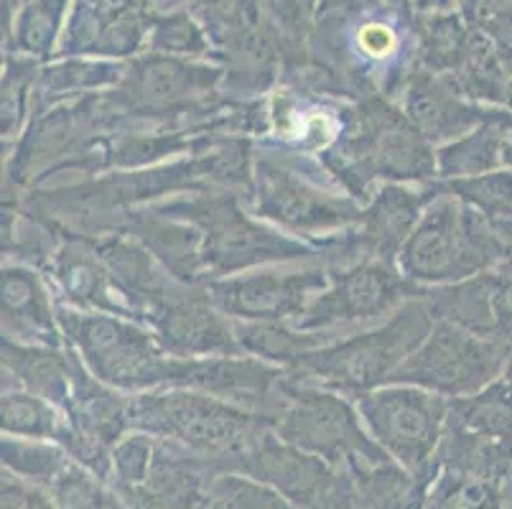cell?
I'll return each instance as SVG.
<instances>
[{
    "instance_id": "14",
    "label": "cell",
    "mask_w": 512,
    "mask_h": 509,
    "mask_svg": "<svg viewBox=\"0 0 512 509\" xmlns=\"http://www.w3.org/2000/svg\"><path fill=\"white\" fill-rule=\"evenodd\" d=\"M230 471L271 487L296 509H339L355 497L352 474L268 431Z\"/></svg>"
},
{
    "instance_id": "2",
    "label": "cell",
    "mask_w": 512,
    "mask_h": 509,
    "mask_svg": "<svg viewBox=\"0 0 512 509\" xmlns=\"http://www.w3.org/2000/svg\"><path fill=\"white\" fill-rule=\"evenodd\" d=\"M362 207L319 158L255 143L250 212L263 222L324 250L360 219Z\"/></svg>"
},
{
    "instance_id": "23",
    "label": "cell",
    "mask_w": 512,
    "mask_h": 509,
    "mask_svg": "<svg viewBox=\"0 0 512 509\" xmlns=\"http://www.w3.org/2000/svg\"><path fill=\"white\" fill-rule=\"evenodd\" d=\"M3 390L34 392L49 403L67 408L69 390V347H34L3 339Z\"/></svg>"
},
{
    "instance_id": "32",
    "label": "cell",
    "mask_w": 512,
    "mask_h": 509,
    "mask_svg": "<svg viewBox=\"0 0 512 509\" xmlns=\"http://www.w3.org/2000/svg\"><path fill=\"white\" fill-rule=\"evenodd\" d=\"M0 456L3 471L41 489H49L77 461L62 443L16 436H3Z\"/></svg>"
},
{
    "instance_id": "20",
    "label": "cell",
    "mask_w": 512,
    "mask_h": 509,
    "mask_svg": "<svg viewBox=\"0 0 512 509\" xmlns=\"http://www.w3.org/2000/svg\"><path fill=\"white\" fill-rule=\"evenodd\" d=\"M220 474L207 459L158 438L146 484L123 497L128 509H204L212 479Z\"/></svg>"
},
{
    "instance_id": "6",
    "label": "cell",
    "mask_w": 512,
    "mask_h": 509,
    "mask_svg": "<svg viewBox=\"0 0 512 509\" xmlns=\"http://www.w3.org/2000/svg\"><path fill=\"white\" fill-rule=\"evenodd\" d=\"M434 324L436 316L431 314L428 303L421 296H413L380 324L339 336L337 342L304 354L288 370L355 398L362 392L390 385L395 372L421 347Z\"/></svg>"
},
{
    "instance_id": "33",
    "label": "cell",
    "mask_w": 512,
    "mask_h": 509,
    "mask_svg": "<svg viewBox=\"0 0 512 509\" xmlns=\"http://www.w3.org/2000/svg\"><path fill=\"white\" fill-rule=\"evenodd\" d=\"M69 0H23L13 21V51L26 59H49L62 41Z\"/></svg>"
},
{
    "instance_id": "41",
    "label": "cell",
    "mask_w": 512,
    "mask_h": 509,
    "mask_svg": "<svg viewBox=\"0 0 512 509\" xmlns=\"http://www.w3.org/2000/svg\"><path fill=\"white\" fill-rule=\"evenodd\" d=\"M319 3L321 0H260L265 18L286 41L288 59L306 49V41L314 31Z\"/></svg>"
},
{
    "instance_id": "17",
    "label": "cell",
    "mask_w": 512,
    "mask_h": 509,
    "mask_svg": "<svg viewBox=\"0 0 512 509\" xmlns=\"http://www.w3.org/2000/svg\"><path fill=\"white\" fill-rule=\"evenodd\" d=\"M46 273L57 293V303L62 306L125 316V319L146 324L141 303L120 286L118 278L102 263L95 242L87 237L64 235Z\"/></svg>"
},
{
    "instance_id": "26",
    "label": "cell",
    "mask_w": 512,
    "mask_h": 509,
    "mask_svg": "<svg viewBox=\"0 0 512 509\" xmlns=\"http://www.w3.org/2000/svg\"><path fill=\"white\" fill-rule=\"evenodd\" d=\"M0 428L3 436L39 438L62 443L69 454L77 448V433L72 420L59 405L26 390H3L0 400Z\"/></svg>"
},
{
    "instance_id": "1",
    "label": "cell",
    "mask_w": 512,
    "mask_h": 509,
    "mask_svg": "<svg viewBox=\"0 0 512 509\" xmlns=\"http://www.w3.org/2000/svg\"><path fill=\"white\" fill-rule=\"evenodd\" d=\"M319 161L362 204L383 184L439 181L436 148L388 97L349 100L342 135Z\"/></svg>"
},
{
    "instance_id": "28",
    "label": "cell",
    "mask_w": 512,
    "mask_h": 509,
    "mask_svg": "<svg viewBox=\"0 0 512 509\" xmlns=\"http://www.w3.org/2000/svg\"><path fill=\"white\" fill-rule=\"evenodd\" d=\"M235 334L242 352L281 367H293L304 354L339 339L329 331H301L283 321H235Z\"/></svg>"
},
{
    "instance_id": "8",
    "label": "cell",
    "mask_w": 512,
    "mask_h": 509,
    "mask_svg": "<svg viewBox=\"0 0 512 509\" xmlns=\"http://www.w3.org/2000/svg\"><path fill=\"white\" fill-rule=\"evenodd\" d=\"M57 316L64 342L105 385L125 395L181 385L186 359L166 352L151 326L62 303H57Z\"/></svg>"
},
{
    "instance_id": "11",
    "label": "cell",
    "mask_w": 512,
    "mask_h": 509,
    "mask_svg": "<svg viewBox=\"0 0 512 509\" xmlns=\"http://www.w3.org/2000/svg\"><path fill=\"white\" fill-rule=\"evenodd\" d=\"M413 291L416 286L403 278L395 263L362 260L332 270L329 286L311 298L291 326L347 336L393 316L408 298H413Z\"/></svg>"
},
{
    "instance_id": "30",
    "label": "cell",
    "mask_w": 512,
    "mask_h": 509,
    "mask_svg": "<svg viewBox=\"0 0 512 509\" xmlns=\"http://www.w3.org/2000/svg\"><path fill=\"white\" fill-rule=\"evenodd\" d=\"M449 79L456 84V90L472 102L487 107H505V90L507 82H510V72L502 64L492 41L477 26H472V36H469V46L462 64Z\"/></svg>"
},
{
    "instance_id": "21",
    "label": "cell",
    "mask_w": 512,
    "mask_h": 509,
    "mask_svg": "<svg viewBox=\"0 0 512 509\" xmlns=\"http://www.w3.org/2000/svg\"><path fill=\"white\" fill-rule=\"evenodd\" d=\"M123 235L141 242L179 283H186V286H207L209 283L202 237H199L197 227H192L189 222L164 217L151 209H136L125 222Z\"/></svg>"
},
{
    "instance_id": "39",
    "label": "cell",
    "mask_w": 512,
    "mask_h": 509,
    "mask_svg": "<svg viewBox=\"0 0 512 509\" xmlns=\"http://www.w3.org/2000/svg\"><path fill=\"white\" fill-rule=\"evenodd\" d=\"M39 69L29 62L11 59L3 74V112H0V135L3 146L13 148L21 140L23 130L29 125L31 105H34V84Z\"/></svg>"
},
{
    "instance_id": "24",
    "label": "cell",
    "mask_w": 512,
    "mask_h": 509,
    "mask_svg": "<svg viewBox=\"0 0 512 509\" xmlns=\"http://www.w3.org/2000/svg\"><path fill=\"white\" fill-rule=\"evenodd\" d=\"M512 133V112L507 107H492L490 115L462 138L436 148L439 181L472 179L502 168V153Z\"/></svg>"
},
{
    "instance_id": "10",
    "label": "cell",
    "mask_w": 512,
    "mask_h": 509,
    "mask_svg": "<svg viewBox=\"0 0 512 509\" xmlns=\"http://www.w3.org/2000/svg\"><path fill=\"white\" fill-rule=\"evenodd\" d=\"M512 354L505 344L436 319L421 347L395 372L393 382L436 392L441 398H469L507 370Z\"/></svg>"
},
{
    "instance_id": "44",
    "label": "cell",
    "mask_w": 512,
    "mask_h": 509,
    "mask_svg": "<svg viewBox=\"0 0 512 509\" xmlns=\"http://www.w3.org/2000/svg\"><path fill=\"white\" fill-rule=\"evenodd\" d=\"M0 509H59L49 492L34 484L23 482L18 476L3 471L0 482Z\"/></svg>"
},
{
    "instance_id": "50",
    "label": "cell",
    "mask_w": 512,
    "mask_h": 509,
    "mask_svg": "<svg viewBox=\"0 0 512 509\" xmlns=\"http://www.w3.org/2000/svg\"><path fill=\"white\" fill-rule=\"evenodd\" d=\"M421 509H426V507H421Z\"/></svg>"
},
{
    "instance_id": "25",
    "label": "cell",
    "mask_w": 512,
    "mask_h": 509,
    "mask_svg": "<svg viewBox=\"0 0 512 509\" xmlns=\"http://www.w3.org/2000/svg\"><path fill=\"white\" fill-rule=\"evenodd\" d=\"M413 296H421L436 319L451 321L474 334L495 339V270L449 286H416Z\"/></svg>"
},
{
    "instance_id": "46",
    "label": "cell",
    "mask_w": 512,
    "mask_h": 509,
    "mask_svg": "<svg viewBox=\"0 0 512 509\" xmlns=\"http://www.w3.org/2000/svg\"><path fill=\"white\" fill-rule=\"evenodd\" d=\"M454 3H459V0H436V8H439V11H451Z\"/></svg>"
},
{
    "instance_id": "31",
    "label": "cell",
    "mask_w": 512,
    "mask_h": 509,
    "mask_svg": "<svg viewBox=\"0 0 512 509\" xmlns=\"http://www.w3.org/2000/svg\"><path fill=\"white\" fill-rule=\"evenodd\" d=\"M148 8L151 13L189 11L197 16L214 44V59H217V49L227 44L232 36L265 21L260 0H148Z\"/></svg>"
},
{
    "instance_id": "47",
    "label": "cell",
    "mask_w": 512,
    "mask_h": 509,
    "mask_svg": "<svg viewBox=\"0 0 512 509\" xmlns=\"http://www.w3.org/2000/svg\"><path fill=\"white\" fill-rule=\"evenodd\" d=\"M505 107L512 112V77L510 82H507V90H505Z\"/></svg>"
},
{
    "instance_id": "48",
    "label": "cell",
    "mask_w": 512,
    "mask_h": 509,
    "mask_svg": "<svg viewBox=\"0 0 512 509\" xmlns=\"http://www.w3.org/2000/svg\"><path fill=\"white\" fill-rule=\"evenodd\" d=\"M388 3H393V6H406V8H411V0H388Z\"/></svg>"
},
{
    "instance_id": "12",
    "label": "cell",
    "mask_w": 512,
    "mask_h": 509,
    "mask_svg": "<svg viewBox=\"0 0 512 509\" xmlns=\"http://www.w3.org/2000/svg\"><path fill=\"white\" fill-rule=\"evenodd\" d=\"M332 268L324 260L278 263L209 280L212 303L232 321H283L291 324L329 286Z\"/></svg>"
},
{
    "instance_id": "18",
    "label": "cell",
    "mask_w": 512,
    "mask_h": 509,
    "mask_svg": "<svg viewBox=\"0 0 512 509\" xmlns=\"http://www.w3.org/2000/svg\"><path fill=\"white\" fill-rule=\"evenodd\" d=\"M400 110L406 112L413 128L434 148L446 146L477 128L492 107L472 102L456 90V84L444 74L416 69L398 97Z\"/></svg>"
},
{
    "instance_id": "13",
    "label": "cell",
    "mask_w": 512,
    "mask_h": 509,
    "mask_svg": "<svg viewBox=\"0 0 512 509\" xmlns=\"http://www.w3.org/2000/svg\"><path fill=\"white\" fill-rule=\"evenodd\" d=\"M436 194L439 181L377 186L362 207L360 219L324 245V260L329 268L339 270L362 260L398 263L400 250Z\"/></svg>"
},
{
    "instance_id": "9",
    "label": "cell",
    "mask_w": 512,
    "mask_h": 509,
    "mask_svg": "<svg viewBox=\"0 0 512 509\" xmlns=\"http://www.w3.org/2000/svg\"><path fill=\"white\" fill-rule=\"evenodd\" d=\"M357 413L372 441L390 461L428 487L436 474V454L449 418V398L413 385H390L355 395Z\"/></svg>"
},
{
    "instance_id": "45",
    "label": "cell",
    "mask_w": 512,
    "mask_h": 509,
    "mask_svg": "<svg viewBox=\"0 0 512 509\" xmlns=\"http://www.w3.org/2000/svg\"><path fill=\"white\" fill-rule=\"evenodd\" d=\"M479 3H482V0H459L456 6H459V11H462V16L467 18V21H472V16H474V11L479 8Z\"/></svg>"
},
{
    "instance_id": "43",
    "label": "cell",
    "mask_w": 512,
    "mask_h": 509,
    "mask_svg": "<svg viewBox=\"0 0 512 509\" xmlns=\"http://www.w3.org/2000/svg\"><path fill=\"white\" fill-rule=\"evenodd\" d=\"M500 224L507 232V252L495 268V339L512 354V219Z\"/></svg>"
},
{
    "instance_id": "38",
    "label": "cell",
    "mask_w": 512,
    "mask_h": 509,
    "mask_svg": "<svg viewBox=\"0 0 512 509\" xmlns=\"http://www.w3.org/2000/svg\"><path fill=\"white\" fill-rule=\"evenodd\" d=\"M49 497L57 502L59 509H118L125 507L123 499L115 494V489L107 484V479H102L100 474H95L92 469H87L85 464L74 461L57 482L51 484Z\"/></svg>"
},
{
    "instance_id": "40",
    "label": "cell",
    "mask_w": 512,
    "mask_h": 509,
    "mask_svg": "<svg viewBox=\"0 0 512 509\" xmlns=\"http://www.w3.org/2000/svg\"><path fill=\"white\" fill-rule=\"evenodd\" d=\"M204 509H296L271 487L245 474L220 471L212 479Z\"/></svg>"
},
{
    "instance_id": "35",
    "label": "cell",
    "mask_w": 512,
    "mask_h": 509,
    "mask_svg": "<svg viewBox=\"0 0 512 509\" xmlns=\"http://www.w3.org/2000/svg\"><path fill=\"white\" fill-rule=\"evenodd\" d=\"M146 49L153 54L181 56V59H207L214 56V44L207 28L189 11L151 13Z\"/></svg>"
},
{
    "instance_id": "22",
    "label": "cell",
    "mask_w": 512,
    "mask_h": 509,
    "mask_svg": "<svg viewBox=\"0 0 512 509\" xmlns=\"http://www.w3.org/2000/svg\"><path fill=\"white\" fill-rule=\"evenodd\" d=\"M128 62L115 59H90V56H67L62 62L41 67L34 84L31 118L64 102L100 95L118 87L125 77Z\"/></svg>"
},
{
    "instance_id": "3",
    "label": "cell",
    "mask_w": 512,
    "mask_h": 509,
    "mask_svg": "<svg viewBox=\"0 0 512 509\" xmlns=\"http://www.w3.org/2000/svg\"><path fill=\"white\" fill-rule=\"evenodd\" d=\"M242 202L245 199L232 191L209 189L171 196L141 209H151L197 227L209 280L265 268V265L324 260L321 247L263 222L242 207Z\"/></svg>"
},
{
    "instance_id": "19",
    "label": "cell",
    "mask_w": 512,
    "mask_h": 509,
    "mask_svg": "<svg viewBox=\"0 0 512 509\" xmlns=\"http://www.w3.org/2000/svg\"><path fill=\"white\" fill-rule=\"evenodd\" d=\"M3 339L34 347H67L49 278L39 268L3 263Z\"/></svg>"
},
{
    "instance_id": "7",
    "label": "cell",
    "mask_w": 512,
    "mask_h": 509,
    "mask_svg": "<svg viewBox=\"0 0 512 509\" xmlns=\"http://www.w3.org/2000/svg\"><path fill=\"white\" fill-rule=\"evenodd\" d=\"M271 428L291 446L352 476L390 464V456L367 433L355 400L293 370L281 382Z\"/></svg>"
},
{
    "instance_id": "16",
    "label": "cell",
    "mask_w": 512,
    "mask_h": 509,
    "mask_svg": "<svg viewBox=\"0 0 512 509\" xmlns=\"http://www.w3.org/2000/svg\"><path fill=\"white\" fill-rule=\"evenodd\" d=\"M59 54L102 56L120 62L146 46L151 13L148 0H74Z\"/></svg>"
},
{
    "instance_id": "37",
    "label": "cell",
    "mask_w": 512,
    "mask_h": 509,
    "mask_svg": "<svg viewBox=\"0 0 512 509\" xmlns=\"http://www.w3.org/2000/svg\"><path fill=\"white\" fill-rule=\"evenodd\" d=\"M158 438L143 431H128L110 451V487L120 499L143 487L156 459Z\"/></svg>"
},
{
    "instance_id": "36",
    "label": "cell",
    "mask_w": 512,
    "mask_h": 509,
    "mask_svg": "<svg viewBox=\"0 0 512 509\" xmlns=\"http://www.w3.org/2000/svg\"><path fill=\"white\" fill-rule=\"evenodd\" d=\"M439 186L456 199L472 204L492 222H505L512 219V168L502 166L490 171V174H479L472 179H456V181H439Z\"/></svg>"
},
{
    "instance_id": "5",
    "label": "cell",
    "mask_w": 512,
    "mask_h": 509,
    "mask_svg": "<svg viewBox=\"0 0 512 509\" xmlns=\"http://www.w3.org/2000/svg\"><path fill=\"white\" fill-rule=\"evenodd\" d=\"M505 252V227L439 186L395 265L418 288L449 286L495 270Z\"/></svg>"
},
{
    "instance_id": "27",
    "label": "cell",
    "mask_w": 512,
    "mask_h": 509,
    "mask_svg": "<svg viewBox=\"0 0 512 509\" xmlns=\"http://www.w3.org/2000/svg\"><path fill=\"white\" fill-rule=\"evenodd\" d=\"M446 423L512 446V359L495 382L449 405Z\"/></svg>"
},
{
    "instance_id": "34",
    "label": "cell",
    "mask_w": 512,
    "mask_h": 509,
    "mask_svg": "<svg viewBox=\"0 0 512 509\" xmlns=\"http://www.w3.org/2000/svg\"><path fill=\"white\" fill-rule=\"evenodd\" d=\"M502 484L462 471L439 469L423 494L426 509H505Z\"/></svg>"
},
{
    "instance_id": "29",
    "label": "cell",
    "mask_w": 512,
    "mask_h": 509,
    "mask_svg": "<svg viewBox=\"0 0 512 509\" xmlns=\"http://www.w3.org/2000/svg\"><path fill=\"white\" fill-rule=\"evenodd\" d=\"M416 31L418 69L451 77L467 54L472 23L462 16V11H439L436 8V11L416 16Z\"/></svg>"
},
{
    "instance_id": "4",
    "label": "cell",
    "mask_w": 512,
    "mask_h": 509,
    "mask_svg": "<svg viewBox=\"0 0 512 509\" xmlns=\"http://www.w3.org/2000/svg\"><path fill=\"white\" fill-rule=\"evenodd\" d=\"M130 431L151 433L202 456L217 471H230L271 423L209 392L161 387L130 395Z\"/></svg>"
},
{
    "instance_id": "42",
    "label": "cell",
    "mask_w": 512,
    "mask_h": 509,
    "mask_svg": "<svg viewBox=\"0 0 512 509\" xmlns=\"http://www.w3.org/2000/svg\"><path fill=\"white\" fill-rule=\"evenodd\" d=\"M469 23L492 41L512 77V0H482Z\"/></svg>"
},
{
    "instance_id": "49",
    "label": "cell",
    "mask_w": 512,
    "mask_h": 509,
    "mask_svg": "<svg viewBox=\"0 0 512 509\" xmlns=\"http://www.w3.org/2000/svg\"><path fill=\"white\" fill-rule=\"evenodd\" d=\"M118 509H128V507H118Z\"/></svg>"
},
{
    "instance_id": "15",
    "label": "cell",
    "mask_w": 512,
    "mask_h": 509,
    "mask_svg": "<svg viewBox=\"0 0 512 509\" xmlns=\"http://www.w3.org/2000/svg\"><path fill=\"white\" fill-rule=\"evenodd\" d=\"M146 326H151L166 352L179 359L245 354L237 342L235 321L214 306L207 286H192L181 296L153 306Z\"/></svg>"
}]
</instances>
